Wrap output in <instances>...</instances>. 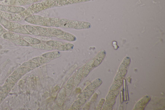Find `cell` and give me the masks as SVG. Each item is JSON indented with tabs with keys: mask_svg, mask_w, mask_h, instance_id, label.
<instances>
[{
	"mask_svg": "<svg viewBox=\"0 0 165 110\" xmlns=\"http://www.w3.org/2000/svg\"><path fill=\"white\" fill-rule=\"evenodd\" d=\"M0 24L4 28L11 32L19 34H30L27 31L23 25L9 21L5 19L1 14H0Z\"/></svg>",
	"mask_w": 165,
	"mask_h": 110,
	"instance_id": "cell-1",
	"label": "cell"
},
{
	"mask_svg": "<svg viewBox=\"0 0 165 110\" xmlns=\"http://www.w3.org/2000/svg\"><path fill=\"white\" fill-rule=\"evenodd\" d=\"M81 0H47L40 3L42 10L54 7L64 6L80 3Z\"/></svg>",
	"mask_w": 165,
	"mask_h": 110,
	"instance_id": "cell-2",
	"label": "cell"
},
{
	"mask_svg": "<svg viewBox=\"0 0 165 110\" xmlns=\"http://www.w3.org/2000/svg\"><path fill=\"white\" fill-rule=\"evenodd\" d=\"M25 10L23 7L0 4V11L9 13L19 14Z\"/></svg>",
	"mask_w": 165,
	"mask_h": 110,
	"instance_id": "cell-3",
	"label": "cell"
},
{
	"mask_svg": "<svg viewBox=\"0 0 165 110\" xmlns=\"http://www.w3.org/2000/svg\"><path fill=\"white\" fill-rule=\"evenodd\" d=\"M0 14L5 19L12 21H20L23 18L19 14L9 13L4 12H0Z\"/></svg>",
	"mask_w": 165,
	"mask_h": 110,
	"instance_id": "cell-4",
	"label": "cell"
},
{
	"mask_svg": "<svg viewBox=\"0 0 165 110\" xmlns=\"http://www.w3.org/2000/svg\"><path fill=\"white\" fill-rule=\"evenodd\" d=\"M106 56V52L104 50H102L96 56L92 64V67L96 68L103 61Z\"/></svg>",
	"mask_w": 165,
	"mask_h": 110,
	"instance_id": "cell-5",
	"label": "cell"
},
{
	"mask_svg": "<svg viewBox=\"0 0 165 110\" xmlns=\"http://www.w3.org/2000/svg\"><path fill=\"white\" fill-rule=\"evenodd\" d=\"M102 81L99 79H96L88 86L84 91L86 90H95L97 89L102 83Z\"/></svg>",
	"mask_w": 165,
	"mask_h": 110,
	"instance_id": "cell-6",
	"label": "cell"
},
{
	"mask_svg": "<svg viewBox=\"0 0 165 110\" xmlns=\"http://www.w3.org/2000/svg\"><path fill=\"white\" fill-rule=\"evenodd\" d=\"M83 68L79 69L76 74L74 77L73 78L74 85L77 86L81 82L83 77Z\"/></svg>",
	"mask_w": 165,
	"mask_h": 110,
	"instance_id": "cell-7",
	"label": "cell"
},
{
	"mask_svg": "<svg viewBox=\"0 0 165 110\" xmlns=\"http://www.w3.org/2000/svg\"><path fill=\"white\" fill-rule=\"evenodd\" d=\"M94 60L89 62L84 66L83 68V78H86L88 76L91 70L92 64Z\"/></svg>",
	"mask_w": 165,
	"mask_h": 110,
	"instance_id": "cell-8",
	"label": "cell"
},
{
	"mask_svg": "<svg viewBox=\"0 0 165 110\" xmlns=\"http://www.w3.org/2000/svg\"><path fill=\"white\" fill-rule=\"evenodd\" d=\"M20 35L13 32H7L5 33L3 35V37L6 39L11 40H15L22 38Z\"/></svg>",
	"mask_w": 165,
	"mask_h": 110,
	"instance_id": "cell-9",
	"label": "cell"
},
{
	"mask_svg": "<svg viewBox=\"0 0 165 110\" xmlns=\"http://www.w3.org/2000/svg\"><path fill=\"white\" fill-rule=\"evenodd\" d=\"M87 100L85 98H79L74 103L71 108L73 110L78 109L86 102Z\"/></svg>",
	"mask_w": 165,
	"mask_h": 110,
	"instance_id": "cell-10",
	"label": "cell"
},
{
	"mask_svg": "<svg viewBox=\"0 0 165 110\" xmlns=\"http://www.w3.org/2000/svg\"><path fill=\"white\" fill-rule=\"evenodd\" d=\"M61 56L58 51H54L43 54L42 56L47 59L52 60L59 57Z\"/></svg>",
	"mask_w": 165,
	"mask_h": 110,
	"instance_id": "cell-11",
	"label": "cell"
},
{
	"mask_svg": "<svg viewBox=\"0 0 165 110\" xmlns=\"http://www.w3.org/2000/svg\"><path fill=\"white\" fill-rule=\"evenodd\" d=\"M74 85V79L73 78L70 79L67 82L66 85V90H65L66 94L69 96L70 94L71 93L73 86Z\"/></svg>",
	"mask_w": 165,
	"mask_h": 110,
	"instance_id": "cell-12",
	"label": "cell"
},
{
	"mask_svg": "<svg viewBox=\"0 0 165 110\" xmlns=\"http://www.w3.org/2000/svg\"><path fill=\"white\" fill-rule=\"evenodd\" d=\"M13 42L14 44L22 46H28L30 44L22 38H21L13 40Z\"/></svg>",
	"mask_w": 165,
	"mask_h": 110,
	"instance_id": "cell-13",
	"label": "cell"
},
{
	"mask_svg": "<svg viewBox=\"0 0 165 110\" xmlns=\"http://www.w3.org/2000/svg\"><path fill=\"white\" fill-rule=\"evenodd\" d=\"M32 61L41 65L49 62L51 60L44 57H39L35 58L32 60Z\"/></svg>",
	"mask_w": 165,
	"mask_h": 110,
	"instance_id": "cell-14",
	"label": "cell"
},
{
	"mask_svg": "<svg viewBox=\"0 0 165 110\" xmlns=\"http://www.w3.org/2000/svg\"><path fill=\"white\" fill-rule=\"evenodd\" d=\"M84 91L78 96V97L79 98L86 99L87 98L90 97L93 94L95 90H86Z\"/></svg>",
	"mask_w": 165,
	"mask_h": 110,
	"instance_id": "cell-15",
	"label": "cell"
},
{
	"mask_svg": "<svg viewBox=\"0 0 165 110\" xmlns=\"http://www.w3.org/2000/svg\"><path fill=\"white\" fill-rule=\"evenodd\" d=\"M22 38L30 44L32 45H37L41 43L40 40L36 38L28 37H23Z\"/></svg>",
	"mask_w": 165,
	"mask_h": 110,
	"instance_id": "cell-16",
	"label": "cell"
},
{
	"mask_svg": "<svg viewBox=\"0 0 165 110\" xmlns=\"http://www.w3.org/2000/svg\"><path fill=\"white\" fill-rule=\"evenodd\" d=\"M32 47L34 48L44 50H52L53 48L48 44H41L36 45H33Z\"/></svg>",
	"mask_w": 165,
	"mask_h": 110,
	"instance_id": "cell-17",
	"label": "cell"
},
{
	"mask_svg": "<svg viewBox=\"0 0 165 110\" xmlns=\"http://www.w3.org/2000/svg\"><path fill=\"white\" fill-rule=\"evenodd\" d=\"M23 65L26 67L34 69L40 66L41 64L35 62H28L24 64Z\"/></svg>",
	"mask_w": 165,
	"mask_h": 110,
	"instance_id": "cell-18",
	"label": "cell"
},
{
	"mask_svg": "<svg viewBox=\"0 0 165 110\" xmlns=\"http://www.w3.org/2000/svg\"><path fill=\"white\" fill-rule=\"evenodd\" d=\"M74 45L70 43H67L62 45L59 48L56 49L60 51L68 50H71L74 47Z\"/></svg>",
	"mask_w": 165,
	"mask_h": 110,
	"instance_id": "cell-19",
	"label": "cell"
},
{
	"mask_svg": "<svg viewBox=\"0 0 165 110\" xmlns=\"http://www.w3.org/2000/svg\"><path fill=\"white\" fill-rule=\"evenodd\" d=\"M47 44L52 47L58 48L60 47L63 43L59 41H49L47 42Z\"/></svg>",
	"mask_w": 165,
	"mask_h": 110,
	"instance_id": "cell-20",
	"label": "cell"
},
{
	"mask_svg": "<svg viewBox=\"0 0 165 110\" xmlns=\"http://www.w3.org/2000/svg\"><path fill=\"white\" fill-rule=\"evenodd\" d=\"M7 32L8 31L0 24V37H3V35Z\"/></svg>",
	"mask_w": 165,
	"mask_h": 110,
	"instance_id": "cell-21",
	"label": "cell"
}]
</instances>
